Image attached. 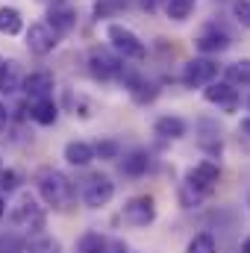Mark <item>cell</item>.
<instances>
[{"mask_svg":"<svg viewBox=\"0 0 250 253\" xmlns=\"http://www.w3.org/2000/svg\"><path fill=\"white\" fill-rule=\"evenodd\" d=\"M218 180H221V168H218V162H212V159L197 162V165L186 174V186H183V200H186V206L197 203V200H203L209 191L218 186Z\"/></svg>","mask_w":250,"mask_h":253,"instance_id":"cell-1","label":"cell"},{"mask_svg":"<svg viewBox=\"0 0 250 253\" xmlns=\"http://www.w3.org/2000/svg\"><path fill=\"white\" fill-rule=\"evenodd\" d=\"M39 194H42V200L47 203V206H53V209H68L71 206V200H74V186H71V180L59 174V171H42L39 174Z\"/></svg>","mask_w":250,"mask_h":253,"instance_id":"cell-2","label":"cell"},{"mask_svg":"<svg viewBox=\"0 0 250 253\" xmlns=\"http://www.w3.org/2000/svg\"><path fill=\"white\" fill-rule=\"evenodd\" d=\"M106 39L112 42L115 53H121L124 59H132V62L147 59V47H144V42H141L129 27H124V24H109V27H106Z\"/></svg>","mask_w":250,"mask_h":253,"instance_id":"cell-3","label":"cell"},{"mask_svg":"<svg viewBox=\"0 0 250 253\" xmlns=\"http://www.w3.org/2000/svg\"><path fill=\"white\" fill-rule=\"evenodd\" d=\"M88 71H91L94 80L106 83V80H115V77L124 74V62H121V56H115L106 47H91L88 50Z\"/></svg>","mask_w":250,"mask_h":253,"instance_id":"cell-4","label":"cell"},{"mask_svg":"<svg viewBox=\"0 0 250 253\" xmlns=\"http://www.w3.org/2000/svg\"><path fill=\"white\" fill-rule=\"evenodd\" d=\"M124 221L129 227H150L156 221V200L150 194L129 197L124 203Z\"/></svg>","mask_w":250,"mask_h":253,"instance_id":"cell-5","label":"cell"},{"mask_svg":"<svg viewBox=\"0 0 250 253\" xmlns=\"http://www.w3.org/2000/svg\"><path fill=\"white\" fill-rule=\"evenodd\" d=\"M12 224L15 227H21V230H30V233H39V230H44V212H42V206L27 194V197H21V203L12 209Z\"/></svg>","mask_w":250,"mask_h":253,"instance_id":"cell-6","label":"cell"},{"mask_svg":"<svg viewBox=\"0 0 250 253\" xmlns=\"http://www.w3.org/2000/svg\"><path fill=\"white\" fill-rule=\"evenodd\" d=\"M215 77H218V62L206 59V56L203 59H191L183 68V83H186L188 88H203V85L215 83Z\"/></svg>","mask_w":250,"mask_h":253,"instance_id":"cell-7","label":"cell"},{"mask_svg":"<svg viewBox=\"0 0 250 253\" xmlns=\"http://www.w3.org/2000/svg\"><path fill=\"white\" fill-rule=\"evenodd\" d=\"M112 197H115V183H112L106 174H94V177H88V183H85V189H83V200H85V206L100 209V206H106Z\"/></svg>","mask_w":250,"mask_h":253,"instance_id":"cell-8","label":"cell"},{"mask_svg":"<svg viewBox=\"0 0 250 253\" xmlns=\"http://www.w3.org/2000/svg\"><path fill=\"white\" fill-rule=\"evenodd\" d=\"M56 44H59V36L53 33V27H50L47 21H42V24H30V30H27V47H30V53H36V56H47Z\"/></svg>","mask_w":250,"mask_h":253,"instance_id":"cell-9","label":"cell"},{"mask_svg":"<svg viewBox=\"0 0 250 253\" xmlns=\"http://www.w3.org/2000/svg\"><path fill=\"white\" fill-rule=\"evenodd\" d=\"M47 24L53 27L56 36H65L77 27V9L71 0H50L47 6Z\"/></svg>","mask_w":250,"mask_h":253,"instance_id":"cell-10","label":"cell"},{"mask_svg":"<svg viewBox=\"0 0 250 253\" xmlns=\"http://www.w3.org/2000/svg\"><path fill=\"white\" fill-rule=\"evenodd\" d=\"M203 97L212 106H221L224 112H236L239 109V91L230 83H209V85H203Z\"/></svg>","mask_w":250,"mask_h":253,"instance_id":"cell-11","label":"cell"},{"mask_svg":"<svg viewBox=\"0 0 250 253\" xmlns=\"http://www.w3.org/2000/svg\"><path fill=\"white\" fill-rule=\"evenodd\" d=\"M194 47H197L200 53H221V50L230 47V36H227L218 24H206V27L197 33Z\"/></svg>","mask_w":250,"mask_h":253,"instance_id":"cell-12","label":"cell"},{"mask_svg":"<svg viewBox=\"0 0 250 253\" xmlns=\"http://www.w3.org/2000/svg\"><path fill=\"white\" fill-rule=\"evenodd\" d=\"M53 85H56V83H53V74H50V71H36V74L24 77V83H21V88H24L30 97H36V100L50 97Z\"/></svg>","mask_w":250,"mask_h":253,"instance_id":"cell-13","label":"cell"},{"mask_svg":"<svg viewBox=\"0 0 250 253\" xmlns=\"http://www.w3.org/2000/svg\"><path fill=\"white\" fill-rule=\"evenodd\" d=\"M91 159H94V147H91L88 141H68V144H65V162H68V165L85 168Z\"/></svg>","mask_w":250,"mask_h":253,"instance_id":"cell-14","label":"cell"},{"mask_svg":"<svg viewBox=\"0 0 250 253\" xmlns=\"http://www.w3.org/2000/svg\"><path fill=\"white\" fill-rule=\"evenodd\" d=\"M156 135H162V138H183L186 135V121L183 118H177V115H162V118H156Z\"/></svg>","mask_w":250,"mask_h":253,"instance_id":"cell-15","label":"cell"},{"mask_svg":"<svg viewBox=\"0 0 250 253\" xmlns=\"http://www.w3.org/2000/svg\"><path fill=\"white\" fill-rule=\"evenodd\" d=\"M30 115H33L36 124L50 126V124H56V118H59V106H56L50 97H44V100H36V106L30 109Z\"/></svg>","mask_w":250,"mask_h":253,"instance_id":"cell-16","label":"cell"},{"mask_svg":"<svg viewBox=\"0 0 250 253\" xmlns=\"http://www.w3.org/2000/svg\"><path fill=\"white\" fill-rule=\"evenodd\" d=\"M24 30V18L12 6H0V33L3 36H18Z\"/></svg>","mask_w":250,"mask_h":253,"instance_id":"cell-17","label":"cell"},{"mask_svg":"<svg viewBox=\"0 0 250 253\" xmlns=\"http://www.w3.org/2000/svg\"><path fill=\"white\" fill-rule=\"evenodd\" d=\"M194 6H197V0H162V9L171 21H186L194 12Z\"/></svg>","mask_w":250,"mask_h":253,"instance_id":"cell-18","label":"cell"},{"mask_svg":"<svg viewBox=\"0 0 250 253\" xmlns=\"http://www.w3.org/2000/svg\"><path fill=\"white\" fill-rule=\"evenodd\" d=\"M147 165H150V156L144 150H132L129 156H124V174H129V177H141L147 171Z\"/></svg>","mask_w":250,"mask_h":253,"instance_id":"cell-19","label":"cell"},{"mask_svg":"<svg viewBox=\"0 0 250 253\" xmlns=\"http://www.w3.org/2000/svg\"><path fill=\"white\" fill-rule=\"evenodd\" d=\"M227 83L230 85H250V59H239L227 68Z\"/></svg>","mask_w":250,"mask_h":253,"instance_id":"cell-20","label":"cell"},{"mask_svg":"<svg viewBox=\"0 0 250 253\" xmlns=\"http://www.w3.org/2000/svg\"><path fill=\"white\" fill-rule=\"evenodd\" d=\"M186 253H218V248H215V239H212L209 233H197V236L188 242Z\"/></svg>","mask_w":250,"mask_h":253,"instance_id":"cell-21","label":"cell"},{"mask_svg":"<svg viewBox=\"0 0 250 253\" xmlns=\"http://www.w3.org/2000/svg\"><path fill=\"white\" fill-rule=\"evenodd\" d=\"M18 88V74H15V65L3 62L0 65V91H15Z\"/></svg>","mask_w":250,"mask_h":253,"instance_id":"cell-22","label":"cell"},{"mask_svg":"<svg viewBox=\"0 0 250 253\" xmlns=\"http://www.w3.org/2000/svg\"><path fill=\"white\" fill-rule=\"evenodd\" d=\"M118 153H121V147H118V141H100L97 147H94V156H100V159H118Z\"/></svg>","mask_w":250,"mask_h":253,"instance_id":"cell-23","label":"cell"},{"mask_svg":"<svg viewBox=\"0 0 250 253\" xmlns=\"http://www.w3.org/2000/svg\"><path fill=\"white\" fill-rule=\"evenodd\" d=\"M233 15H236V21H239L242 27L250 30V0H236V3H233Z\"/></svg>","mask_w":250,"mask_h":253,"instance_id":"cell-24","label":"cell"},{"mask_svg":"<svg viewBox=\"0 0 250 253\" xmlns=\"http://www.w3.org/2000/svg\"><path fill=\"white\" fill-rule=\"evenodd\" d=\"M83 253H103L106 251V245H103V239L100 236H94V233H88V236H83Z\"/></svg>","mask_w":250,"mask_h":253,"instance_id":"cell-25","label":"cell"},{"mask_svg":"<svg viewBox=\"0 0 250 253\" xmlns=\"http://www.w3.org/2000/svg\"><path fill=\"white\" fill-rule=\"evenodd\" d=\"M0 253H24V242L15 236H0Z\"/></svg>","mask_w":250,"mask_h":253,"instance_id":"cell-26","label":"cell"},{"mask_svg":"<svg viewBox=\"0 0 250 253\" xmlns=\"http://www.w3.org/2000/svg\"><path fill=\"white\" fill-rule=\"evenodd\" d=\"M18 183H21L18 171H0V189L3 191H15L18 189Z\"/></svg>","mask_w":250,"mask_h":253,"instance_id":"cell-27","label":"cell"},{"mask_svg":"<svg viewBox=\"0 0 250 253\" xmlns=\"http://www.w3.org/2000/svg\"><path fill=\"white\" fill-rule=\"evenodd\" d=\"M121 6H126V0H103V3L94 6V15H97V18H106L112 9H121Z\"/></svg>","mask_w":250,"mask_h":253,"instance_id":"cell-28","label":"cell"},{"mask_svg":"<svg viewBox=\"0 0 250 253\" xmlns=\"http://www.w3.org/2000/svg\"><path fill=\"white\" fill-rule=\"evenodd\" d=\"M239 141L250 150V115L248 118H242V124H239Z\"/></svg>","mask_w":250,"mask_h":253,"instance_id":"cell-29","label":"cell"},{"mask_svg":"<svg viewBox=\"0 0 250 253\" xmlns=\"http://www.w3.org/2000/svg\"><path fill=\"white\" fill-rule=\"evenodd\" d=\"M6 124H9V109L0 103V129H6Z\"/></svg>","mask_w":250,"mask_h":253,"instance_id":"cell-30","label":"cell"},{"mask_svg":"<svg viewBox=\"0 0 250 253\" xmlns=\"http://www.w3.org/2000/svg\"><path fill=\"white\" fill-rule=\"evenodd\" d=\"M141 6H144V9H147V12H150V9H153V6H156V0H141Z\"/></svg>","mask_w":250,"mask_h":253,"instance_id":"cell-31","label":"cell"},{"mask_svg":"<svg viewBox=\"0 0 250 253\" xmlns=\"http://www.w3.org/2000/svg\"><path fill=\"white\" fill-rule=\"evenodd\" d=\"M3 215H6V200L0 197V221H3Z\"/></svg>","mask_w":250,"mask_h":253,"instance_id":"cell-32","label":"cell"},{"mask_svg":"<svg viewBox=\"0 0 250 253\" xmlns=\"http://www.w3.org/2000/svg\"><path fill=\"white\" fill-rule=\"evenodd\" d=\"M242 253H250V239H245V245H242Z\"/></svg>","mask_w":250,"mask_h":253,"instance_id":"cell-33","label":"cell"},{"mask_svg":"<svg viewBox=\"0 0 250 253\" xmlns=\"http://www.w3.org/2000/svg\"><path fill=\"white\" fill-rule=\"evenodd\" d=\"M248 109H250V97H248Z\"/></svg>","mask_w":250,"mask_h":253,"instance_id":"cell-34","label":"cell"}]
</instances>
